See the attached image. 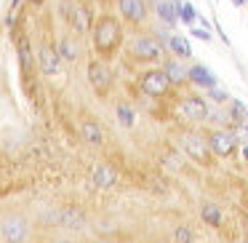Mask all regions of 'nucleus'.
Segmentation results:
<instances>
[{
    "label": "nucleus",
    "mask_w": 248,
    "mask_h": 243,
    "mask_svg": "<svg viewBox=\"0 0 248 243\" xmlns=\"http://www.w3.org/2000/svg\"><path fill=\"white\" fill-rule=\"evenodd\" d=\"M93 49H96L99 59H109V56L118 54L120 43H123V30L120 22L115 16H102L93 24Z\"/></svg>",
    "instance_id": "1"
},
{
    "label": "nucleus",
    "mask_w": 248,
    "mask_h": 243,
    "mask_svg": "<svg viewBox=\"0 0 248 243\" xmlns=\"http://www.w3.org/2000/svg\"><path fill=\"white\" fill-rule=\"evenodd\" d=\"M128 56L134 62H141V65H150V62H157L163 56V46L157 38L152 35H134L128 43Z\"/></svg>",
    "instance_id": "2"
},
{
    "label": "nucleus",
    "mask_w": 248,
    "mask_h": 243,
    "mask_svg": "<svg viewBox=\"0 0 248 243\" xmlns=\"http://www.w3.org/2000/svg\"><path fill=\"white\" fill-rule=\"evenodd\" d=\"M171 78L166 75V70H147L144 75H141V91L147 94V97L152 99H163L168 97V91H171Z\"/></svg>",
    "instance_id": "3"
},
{
    "label": "nucleus",
    "mask_w": 248,
    "mask_h": 243,
    "mask_svg": "<svg viewBox=\"0 0 248 243\" xmlns=\"http://www.w3.org/2000/svg\"><path fill=\"white\" fill-rule=\"evenodd\" d=\"M88 83H91V88L99 94V97H107L109 86H112V70L107 67V62L104 59H93L91 65H88Z\"/></svg>",
    "instance_id": "4"
},
{
    "label": "nucleus",
    "mask_w": 248,
    "mask_h": 243,
    "mask_svg": "<svg viewBox=\"0 0 248 243\" xmlns=\"http://www.w3.org/2000/svg\"><path fill=\"white\" fill-rule=\"evenodd\" d=\"M182 147L184 152H187V158H192V161L198 163H205L211 158V142H205V136L195 134V131H184L182 134Z\"/></svg>",
    "instance_id": "5"
},
{
    "label": "nucleus",
    "mask_w": 248,
    "mask_h": 243,
    "mask_svg": "<svg viewBox=\"0 0 248 243\" xmlns=\"http://www.w3.org/2000/svg\"><path fill=\"white\" fill-rule=\"evenodd\" d=\"M208 142H211V150H214V155L230 158L232 152H235V147H237V134H235V131L219 129V131H214V134L208 136Z\"/></svg>",
    "instance_id": "6"
},
{
    "label": "nucleus",
    "mask_w": 248,
    "mask_h": 243,
    "mask_svg": "<svg viewBox=\"0 0 248 243\" xmlns=\"http://www.w3.org/2000/svg\"><path fill=\"white\" fill-rule=\"evenodd\" d=\"M3 241L6 243H24L27 241V222L16 214H8L3 219Z\"/></svg>",
    "instance_id": "7"
},
{
    "label": "nucleus",
    "mask_w": 248,
    "mask_h": 243,
    "mask_svg": "<svg viewBox=\"0 0 248 243\" xmlns=\"http://www.w3.org/2000/svg\"><path fill=\"white\" fill-rule=\"evenodd\" d=\"M120 16L131 24H141L147 19V0H118Z\"/></svg>",
    "instance_id": "8"
},
{
    "label": "nucleus",
    "mask_w": 248,
    "mask_h": 243,
    "mask_svg": "<svg viewBox=\"0 0 248 243\" xmlns=\"http://www.w3.org/2000/svg\"><path fill=\"white\" fill-rule=\"evenodd\" d=\"M179 113H182L184 118H189V120H205L211 110L200 97H184L182 102H179Z\"/></svg>",
    "instance_id": "9"
},
{
    "label": "nucleus",
    "mask_w": 248,
    "mask_h": 243,
    "mask_svg": "<svg viewBox=\"0 0 248 243\" xmlns=\"http://www.w3.org/2000/svg\"><path fill=\"white\" fill-rule=\"evenodd\" d=\"M59 51H54L51 46H40L38 49V65H40V72L48 78L59 75Z\"/></svg>",
    "instance_id": "10"
},
{
    "label": "nucleus",
    "mask_w": 248,
    "mask_h": 243,
    "mask_svg": "<svg viewBox=\"0 0 248 243\" xmlns=\"http://www.w3.org/2000/svg\"><path fill=\"white\" fill-rule=\"evenodd\" d=\"M118 179H120L118 168L109 166V163H99V166L91 171V182L96 184V187H102V190H104V187H112Z\"/></svg>",
    "instance_id": "11"
},
{
    "label": "nucleus",
    "mask_w": 248,
    "mask_h": 243,
    "mask_svg": "<svg viewBox=\"0 0 248 243\" xmlns=\"http://www.w3.org/2000/svg\"><path fill=\"white\" fill-rule=\"evenodd\" d=\"M67 19H70V24L78 30V32H88V30H93L91 24V16H88V11L83 6H67L64 8Z\"/></svg>",
    "instance_id": "12"
},
{
    "label": "nucleus",
    "mask_w": 248,
    "mask_h": 243,
    "mask_svg": "<svg viewBox=\"0 0 248 243\" xmlns=\"http://www.w3.org/2000/svg\"><path fill=\"white\" fill-rule=\"evenodd\" d=\"M189 81L195 83V86H200V88H216V78L211 75V70L208 67H203V65H195V67H189Z\"/></svg>",
    "instance_id": "13"
},
{
    "label": "nucleus",
    "mask_w": 248,
    "mask_h": 243,
    "mask_svg": "<svg viewBox=\"0 0 248 243\" xmlns=\"http://www.w3.org/2000/svg\"><path fill=\"white\" fill-rule=\"evenodd\" d=\"M80 136L88 145H102L104 142V129L93 120H80Z\"/></svg>",
    "instance_id": "14"
},
{
    "label": "nucleus",
    "mask_w": 248,
    "mask_h": 243,
    "mask_svg": "<svg viewBox=\"0 0 248 243\" xmlns=\"http://www.w3.org/2000/svg\"><path fill=\"white\" fill-rule=\"evenodd\" d=\"M155 14L160 16V22H166L168 27H176L179 22V14H176V6H173V0H160L155 6Z\"/></svg>",
    "instance_id": "15"
},
{
    "label": "nucleus",
    "mask_w": 248,
    "mask_h": 243,
    "mask_svg": "<svg viewBox=\"0 0 248 243\" xmlns=\"http://www.w3.org/2000/svg\"><path fill=\"white\" fill-rule=\"evenodd\" d=\"M56 51H59V56L64 62H75L78 56H80V46H78L75 38H62L59 43H56Z\"/></svg>",
    "instance_id": "16"
},
{
    "label": "nucleus",
    "mask_w": 248,
    "mask_h": 243,
    "mask_svg": "<svg viewBox=\"0 0 248 243\" xmlns=\"http://www.w3.org/2000/svg\"><path fill=\"white\" fill-rule=\"evenodd\" d=\"M163 70H166V75L171 78V83L173 86H179V83H184V78H187L189 81V70H184L182 65H179V62H163Z\"/></svg>",
    "instance_id": "17"
},
{
    "label": "nucleus",
    "mask_w": 248,
    "mask_h": 243,
    "mask_svg": "<svg viewBox=\"0 0 248 243\" xmlns=\"http://www.w3.org/2000/svg\"><path fill=\"white\" fill-rule=\"evenodd\" d=\"M173 6H176L179 22H184V24H195V19H198V11L192 8V3H182V0H173Z\"/></svg>",
    "instance_id": "18"
},
{
    "label": "nucleus",
    "mask_w": 248,
    "mask_h": 243,
    "mask_svg": "<svg viewBox=\"0 0 248 243\" xmlns=\"http://www.w3.org/2000/svg\"><path fill=\"white\" fill-rule=\"evenodd\" d=\"M200 216H203V222H208L211 227L221 225V211H219V206H214V203H205L203 209H200Z\"/></svg>",
    "instance_id": "19"
},
{
    "label": "nucleus",
    "mask_w": 248,
    "mask_h": 243,
    "mask_svg": "<svg viewBox=\"0 0 248 243\" xmlns=\"http://www.w3.org/2000/svg\"><path fill=\"white\" fill-rule=\"evenodd\" d=\"M168 46H171V51L179 56V59H187L189 54H192V49H189V43L184 38H179V35H173L171 40H168Z\"/></svg>",
    "instance_id": "20"
},
{
    "label": "nucleus",
    "mask_w": 248,
    "mask_h": 243,
    "mask_svg": "<svg viewBox=\"0 0 248 243\" xmlns=\"http://www.w3.org/2000/svg\"><path fill=\"white\" fill-rule=\"evenodd\" d=\"M118 123L125 126V129H131V126L136 123V115H134V110H131L128 104H118Z\"/></svg>",
    "instance_id": "21"
},
{
    "label": "nucleus",
    "mask_w": 248,
    "mask_h": 243,
    "mask_svg": "<svg viewBox=\"0 0 248 243\" xmlns=\"http://www.w3.org/2000/svg\"><path fill=\"white\" fill-rule=\"evenodd\" d=\"M173 243H195V235L189 227H176V232H173Z\"/></svg>",
    "instance_id": "22"
},
{
    "label": "nucleus",
    "mask_w": 248,
    "mask_h": 243,
    "mask_svg": "<svg viewBox=\"0 0 248 243\" xmlns=\"http://www.w3.org/2000/svg\"><path fill=\"white\" fill-rule=\"evenodd\" d=\"M67 219H70V222H67V227H72V230H80V227H83V216L75 214V211H70Z\"/></svg>",
    "instance_id": "23"
},
{
    "label": "nucleus",
    "mask_w": 248,
    "mask_h": 243,
    "mask_svg": "<svg viewBox=\"0 0 248 243\" xmlns=\"http://www.w3.org/2000/svg\"><path fill=\"white\" fill-rule=\"evenodd\" d=\"M211 99H216V102H230V94L227 91H221V88H211Z\"/></svg>",
    "instance_id": "24"
},
{
    "label": "nucleus",
    "mask_w": 248,
    "mask_h": 243,
    "mask_svg": "<svg viewBox=\"0 0 248 243\" xmlns=\"http://www.w3.org/2000/svg\"><path fill=\"white\" fill-rule=\"evenodd\" d=\"M192 35H195V38H200V40H211L208 27H198V30H192Z\"/></svg>",
    "instance_id": "25"
},
{
    "label": "nucleus",
    "mask_w": 248,
    "mask_h": 243,
    "mask_svg": "<svg viewBox=\"0 0 248 243\" xmlns=\"http://www.w3.org/2000/svg\"><path fill=\"white\" fill-rule=\"evenodd\" d=\"M235 134H237V139H243V142L248 145V126H240V129H237Z\"/></svg>",
    "instance_id": "26"
},
{
    "label": "nucleus",
    "mask_w": 248,
    "mask_h": 243,
    "mask_svg": "<svg viewBox=\"0 0 248 243\" xmlns=\"http://www.w3.org/2000/svg\"><path fill=\"white\" fill-rule=\"evenodd\" d=\"M93 243H120V241H112V238H96Z\"/></svg>",
    "instance_id": "27"
},
{
    "label": "nucleus",
    "mask_w": 248,
    "mask_h": 243,
    "mask_svg": "<svg viewBox=\"0 0 248 243\" xmlns=\"http://www.w3.org/2000/svg\"><path fill=\"white\" fill-rule=\"evenodd\" d=\"M243 158H246V161H248V145L243 147Z\"/></svg>",
    "instance_id": "28"
},
{
    "label": "nucleus",
    "mask_w": 248,
    "mask_h": 243,
    "mask_svg": "<svg viewBox=\"0 0 248 243\" xmlns=\"http://www.w3.org/2000/svg\"><path fill=\"white\" fill-rule=\"evenodd\" d=\"M232 3H235V6H243V3H246V0H232Z\"/></svg>",
    "instance_id": "29"
},
{
    "label": "nucleus",
    "mask_w": 248,
    "mask_h": 243,
    "mask_svg": "<svg viewBox=\"0 0 248 243\" xmlns=\"http://www.w3.org/2000/svg\"><path fill=\"white\" fill-rule=\"evenodd\" d=\"M54 243H72V241H54Z\"/></svg>",
    "instance_id": "30"
},
{
    "label": "nucleus",
    "mask_w": 248,
    "mask_h": 243,
    "mask_svg": "<svg viewBox=\"0 0 248 243\" xmlns=\"http://www.w3.org/2000/svg\"><path fill=\"white\" fill-rule=\"evenodd\" d=\"M16 3H19V0H14V3H11V6H16Z\"/></svg>",
    "instance_id": "31"
},
{
    "label": "nucleus",
    "mask_w": 248,
    "mask_h": 243,
    "mask_svg": "<svg viewBox=\"0 0 248 243\" xmlns=\"http://www.w3.org/2000/svg\"><path fill=\"white\" fill-rule=\"evenodd\" d=\"M246 123H248V113H246Z\"/></svg>",
    "instance_id": "32"
},
{
    "label": "nucleus",
    "mask_w": 248,
    "mask_h": 243,
    "mask_svg": "<svg viewBox=\"0 0 248 243\" xmlns=\"http://www.w3.org/2000/svg\"><path fill=\"white\" fill-rule=\"evenodd\" d=\"M155 3H160V0H155Z\"/></svg>",
    "instance_id": "33"
},
{
    "label": "nucleus",
    "mask_w": 248,
    "mask_h": 243,
    "mask_svg": "<svg viewBox=\"0 0 248 243\" xmlns=\"http://www.w3.org/2000/svg\"><path fill=\"white\" fill-rule=\"evenodd\" d=\"M157 243H163V241H157Z\"/></svg>",
    "instance_id": "34"
}]
</instances>
